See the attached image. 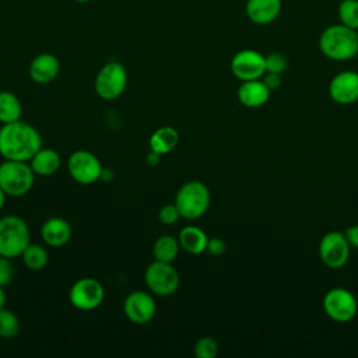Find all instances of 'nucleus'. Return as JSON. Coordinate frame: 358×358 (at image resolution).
I'll return each mask as SVG.
<instances>
[{
  "label": "nucleus",
  "instance_id": "obj_12",
  "mask_svg": "<svg viewBox=\"0 0 358 358\" xmlns=\"http://www.w3.org/2000/svg\"><path fill=\"white\" fill-rule=\"evenodd\" d=\"M157 312V303L152 292L134 289L131 291L123 302L124 316L134 324L150 323Z\"/></svg>",
  "mask_w": 358,
  "mask_h": 358
},
{
  "label": "nucleus",
  "instance_id": "obj_32",
  "mask_svg": "<svg viewBox=\"0 0 358 358\" xmlns=\"http://www.w3.org/2000/svg\"><path fill=\"white\" fill-rule=\"evenodd\" d=\"M262 80L264 81V84L268 87L270 91H274L281 85V74H277V73H264Z\"/></svg>",
  "mask_w": 358,
  "mask_h": 358
},
{
  "label": "nucleus",
  "instance_id": "obj_17",
  "mask_svg": "<svg viewBox=\"0 0 358 358\" xmlns=\"http://www.w3.org/2000/svg\"><path fill=\"white\" fill-rule=\"evenodd\" d=\"M71 225L60 217L48 218L41 227V236L43 242L50 248H62L71 239Z\"/></svg>",
  "mask_w": 358,
  "mask_h": 358
},
{
  "label": "nucleus",
  "instance_id": "obj_4",
  "mask_svg": "<svg viewBox=\"0 0 358 358\" xmlns=\"http://www.w3.org/2000/svg\"><path fill=\"white\" fill-rule=\"evenodd\" d=\"M29 243V228L21 217L10 214L0 218V256L18 257Z\"/></svg>",
  "mask_w": 358,
  "mask_h": 358
},
{
  "label": "nucleus",
  "instance_id": "obj_14",
  "mask_svg": "<svg viewBox=\"0 0 358 358\" xmlns=\"http://www.w3.org/2000/svg\"><path fill=\"white\" fill-rule=\"evenodd\" d=\"M329 95L338 105H351L358 101V73L345 70L336 74L329 83Z\"/></svg>",
  "mask_w": 358,
  "mask_h": 358
},
{
  "label": "nucleus",
  "instance_id": "obj_33",
  "mask_svg": "<svg viewBox=\"0 0 358 358\" xmlns=\"http://www.w3.org/2000/svg\"><path fill=\"white\" fill-rule=\"evenodd\" d=\"M344 235L351 246V249H358V224L350 225L345 231Z\"/></svg>",
  "mask_w": 358,
  "mask_h": 358
},
{
  "label": "nucleus",
  "instance_id": "obj_30",
  "mask_svg": "<svg viewBox=\"0 0 358 358\" xmlns=\"http://www.w3.org/2000/svg\"><path fill=\"white\" fill-rule=\"evenodd\" d=\"M10 260L11 259H8V257L0 256V285L1 287L7 285L11 281L13 274H14L13 264H11Z\"/></svg>",
  "mask_w": 358,
  "mask_h": 358
},
{
  "label": "nucleus",
  "instance_id": "obj_21",
  "mask_svg": "<svg viewBox=\"0 0 358 358\" xmlns=\"http://www.w3.org/2000/svg\"><path fill=\"white\" fill-rule=\"evenodd\" d=\"M150 148L151 151L165 155L169 154L179 143V133L172 126L158 127L150 137Z\"/></svg>",
  "mask_w": 358,
  "mask_h": 358
},
{
  "label": "nucleus",
  "instance_id": "obj_2",
  "mask_svg": "<svg viewBox=\"0 0 358 358\" xmlns=\"http://www.w3.org/2000/svg\"><path fill=\"white\" fill-rule=\"evenodd\" d=\"M319 49L330 60H350L358 55V32L341 22L330 25L319 36Z\"/></svg>",
  "mask_w": 358,
  "mask_h": 358
},
{
  "label": "nucleus",
  "instance_id": "obj_13",
  "mask_svg": "<svg viewBox=\"0 0 358 358\" xmlns=\"http://www.w3.org/2000/svg\"><path fill=\"white\" fill-rule=\"evenodd\" d=\"M231 71L241 81L262 78L266 73V59L257 50L243 49L231 59Z\"/></svg>",
  "mask_w": 358,
  "mask_h": 358
},
{
  "label": "nucleus",
  "instance_id": "obj_24",
  "mask_svg": "<svg viewBox=\"0 0 358 358\" xmlns=\"http://www.w3.org/2000/svg\"><path fill=\"white\" fill-rule=\"evenodd\" d=\"M20 257L22 259L24 266L31 271L43 270L49 262V255L46 248L38 243H29Z\"/></svg>",
  "mask_w": 358,
  "mask_h": 358
},
{
  "label": "nucleus",
  "instance_id": "obj_25",
  "mask_svg": "<svg viewBox=\"0 0 358 358\" xmlns=\"http://www.w3.org/2000/svg\"><path fill=\"white\" fill-rule=\"evenodd\" d=\"M20 333L18 316L7 309H0V338H14Z\"/></svg>",
  "mask_w": 358,
  "mask_h": 358
},
{
  "label": "nucleus",
  "instance_id": "obj_7",
  "mask_svg": "<svg viewBox=\"0 0 358 358\" xmlns=\"http://www.w3.org/2000/svg\"><path fill=\"white\" fill-rule=\"evenodd\" d=\"M144 282L154 295L169 296L178 291L180 278L172 263L154 260L144 271Z\"/></svg>",
  "mask_w": 358,
  "mask_h": 358
},
{
  "label": "nucleus",
  "instance_id": "obj_1",
  "mask_svg": "<svg viewBox=\"0 0 358 358\" xmlns=\"http://www.w3.org/2000/svg\"><path fill=\"white\" fill-rule=\"evenodd\" d=\"M41 148L42 137L32 124L20 119L0 127V155L4 159L29 162Z\"/></svg>",
  "mask_w": 358,
  "mask_h": 358
},
{
  "label": "nucleus",
  "instance_id": "obj_15",
  "mask_svg": "<svg viewBox=\"0 0 358 358\" xmlns=\"http://www.w3.org/2000/svg\"><path fill=\"white\" fill-rule=\"evenodd\" d=\"M60 71V62L52 53H41L32 59L28 67L29 77L36 84L52 83Z\"/></svg>",
  "mask_w": 358,
  "mask_h": 358
},
{
  "label": "nucleus",
  "instance_id": "obj_36",
  "mask_svg": "<svg viewBox=\"0 0 358 358\" xmlns=\"http://www.w3.org/2000/svg\"><path fill=\"white\" fill-rule=\"evenodd\" d=\"M6 308V292L3 289V287L0 285V309Z\"/></svg>",
  "mask_w": 358,
  "mask_h": 358
},
{
  "label": "nucleus",
  "instance_id": "obj_31",
  "mask_svg": "<svg viewBox=\"0 0 358 358\" xmlns=\"http://www.w3.org/2000/svg\"><path fill=\"white\" fill-rule=\"evenodd\" d=\"M225 249L227 245L221 238H208L206 252H208L213 256H221L225 252Z\"/></svg>",
  "mask_w": 358,
  "mask_h": 358
},
{
  "label": "nucleus",
  "instance_id": "obj_23",
  "mask_svg": "<svg viewBox=\"0 0 358 358\" xmlns=\"http://www.w3.org/2000/svg\"><path fill=\"white\" fill-rule=\"evenodd\" d=\"M22 105L18 96L10 91H0V122L11 123L21 119Z\"/></svg>",
  "mask_w": 358,
  "mask_h": 358
},
{
  "label": "nucleus",
  "instance_id": "obj_27",
  "mask_svg": "<svg viewBox=\"0 0 358 358\" xmlns=\"http://www.w3.org/2000/svg\"><path fill=\"white\" fill-rule=\"evenodd\" d=\"M218 350V343L210 336L200 337L194 344V355L197 358H215Z\"/></svg>",
  "mask_w": 358,
  "mask_h": 358
},
{
  "label": "nucleus",
  "instance_id": "obj_19",
  "mask_svg": "<svg viewBox=\"0 0 358 358\" xmlns=\"http://www.w3.org/2000/svg\"><path fill=\"white\" fill-rule=\"evenodd\" d=\"M179 245L183 250H186L190 255H201L207 249L208 236L207 234L196 227V225H186L180 229L178 236Z\"/></svg>",
  "mask_w": 358,
  "mask_h": 358
},
{
  "label": "nucleus",
  "instance_id": "obj_34",
  "mask_svg": "<svg viewBox=\"0 0 358 358\" xmlns=\"http://www.w3.org/2000/svg\"><path fill=\"white\" fill-rule=\"evenodd\" d=\"M161 157H162V155H159V154L151 151V152L147 155V164H148L151 168H154V166H157V165L159 164Z\"/></svg>",
  "mask_w": 358,
  "mask_h": 358
},
{
  "label": "nucleus",
  "instance_id": "obj_35",
  "mask_svg": "<svg viewBox=\"0 0 358 358\" xmlns=\"http://www.w3.org/2000/svg\"><path fill=\"white\" fill-rule=\"evenodd\" d=\"M113 175H115V172L110 168H103L102 173H101V179L105 182H109L113 179Z\"/></svg>",
  "mask_w": 358,
  "mask_h": 358
},
{
  "label": "nucleus",
  "instance_id": "obj_20",
  "mask_svg": "<svg viewBox=\"0 0 358 358\" xmlns=\"http://www.w3.org/2000/svg\"><path fill=\"white\" fill-rule=\"evenodd\" d=\"M35 175L50 176L56 173L62 165V158L57 151L52 148H41L29 161Z\"/></svg>",
  "mask_w": 358,
  "mask_h": 358
},
{
  "label": "nucleus",
  "instance_id": "obj_6",
  "mask_svg": "<svg viewBox=\"0 0 358 358\" xmlns=\"http://www.w3.org/2000/svg\"><path fill=\"white\" fill-rule=\"evenodd\" d=\"M127 87V71L119 62H109L98 71L94 88L103 101L117 99Z\"/></svg>",
  "mask_w": 358,
  "mask_h": 358
},
{
  "label": "nucleus",
  "instance_id": "obj_11",
  "mask_svg": "<svg viewBox=\"0 0 358 358\" xmlns=\"http://www.w3.org/2000/svg\"><path fill=\"white\" fill-rule=\"evenodd\" d=\"M351 246L340 231H330L324 234L319 242V257L329 268H341L350 259Z\"/></svg>",
  "mask_w": 358,
  "mask_h": 358
},
{
  "label": "nucleus",
  "instance_id": "obj_28",
  "mask_svg": "<svg viewBox=\"0 0 358 358\" xmlns=\"http://www.w3.org/2000/svg\"><path fill=\"white\" fill-rule=\"evenodd\" d=\"M266 59V73L282 74L288 67V59L281 52H271L264 56Z\"/></svg>",
  "mask_w": 358,
  "mask_h": 358
},
{
  "label": "nucleus",
  "instance_id": "obj_16",
  "mask_svg": "<svg viewBox=\"0 0 358 358\" xmlns=\"http://www.w3.org/2000/svg\"><path fill=\"white\" fill-rule=\"evenodd\" d=\"M281 8V0H248L245 6L248 18L256 25L271 24L278 18Z\"/></svg>",
  "mask_w": 358,
  "mask_h": 358
},
{
  "label": "nucleus",
  "instance_id": "obj_22",
  "mask_svg": "<svg viewBox=\"0 0 358 358\" xmlns=\"http://www.w3.org/2000/svg\"><path fill=\"white\" fill-rule=\"evenodd\" d=\"M179 249H180V245L176 238H173L172 235H161L154 242L152 255L155 260L172 263L178 257Z\"/></svg>",
  "mask_w": 358,
  "mask_h": 358
},
{
  "label": "nucleus",
  "instance_id": "obj_38",
  "mask_svg": "<svg viewBox=\"0 0 358 358\" xmlns=\"http://www.w3.org/2000/svg\"><path fill=\"white\" fill-rule=\"evenodd\" d=\"M74 1H77V3H87L88 0H74Z\"/></svg>",
  "mask_w": 358,
  "mask_h": 358
},
{
  "label": "nucleus",
  "instance_id": "obj_10",
  "mask_svg": "<svg viewBox=\"0 0 358 358\" xmlns=\"http://www.w3.org/2000/svg\"><path fill=\"white\" fill-rule=\"evenodd\" d=\"M103 298V285L99 280L92 277L78 278L69 291V301L78 310H94L101 306Z\"/></svg>",
  "mask_w": 358,
  "mask_h": 358
},
{
  "label": "nucleus",
  "instance_id": "obj_5",
  "mask_svg": "<svg viewBox=\"0 0 358 358\" xmlns=\"http://www.w3.org/2000/svg\"><path fill=\"white\" fill-rule=\"evenodd\" d=\"M35 172L29 162L4 159L0 164V187L7 196H25L34 186Z\"/></svg>",
  "mask_w": 358,
  "mask_h": 358
},
{
  "label": "nucleus",
  "instance_id": "obj_37",
  "mask_svg": "<svg viewBox=\"0 0 358 358\" xmlns=\"http://www.w3.org/2000/svg\"><path fill=\"white\" fill-rule=\"evenodd\" d=\"M6 197H7V194L3 192V189L0 187V210L4 207V204H6Z\"/></svg>",
  "mask_w": 358,
  "mask_h": 358
},
{
  "label": "nucleus",
  "instance_id": "obj_18",
  "mask_svg": "<svg viewBox=\"0 0 358 358\" xmlns=\"http://www.w3.org/2000/svg\"><path fill=\"white\" fill-rule=\"evenodd\" d=\"M270 94L271 91L264 84V81L257 78L242 81V84L238 88L236 96L238 101L246 108H260L267 103V101L270 99Z\"/></svg>",
  "mask_w": 358,
  "mask_h": 358
},
{
  "label": "nucleus",
  "instance_id": "obj_26",
  "mask_svg": "<svg viewBox=\"0 0 358 358\" xmlns=\"http://www.w3.org/2000/svg\"><path fill=\"white\" fill-rule=\"evenodd\" d=\"M340 22L358 31V0H343L338 4Z\"/></svg>",
  "mask_w": 358,
  "mask_h": 358
},
{
  "label": "nucleus",
  "instance_id": "obj_8",
  "mask_svg": "<svg viewBox=\"0 0 358 358\" xmlns=\"http://www.w3.org/2000/svg\"><path fill=\"white\" fill-rule=\"evenodd\" d=\"M323 310L331 320L347 323L357 316L358 302L350 289L344 287H334L323 296Z\"/></svg>",
  "mask_w": 358,
  "mask_h": 358
},
{
  "label": "nucleus",
  "instance_id": "obj_3",
  "mask_svg": "<svg viewBox=\"0 0 358 358\" xmlns=\"http://www.w3.org/2000/svg\"><path fill=\"white\" fill-rule=\"evenodd\" d=\"M173 203L182 218L193 221L207 213L211 203V194L201 180H189L179 187Z\"/></svg>",
  "mask_w": 358,
  "mask_h": 358
},
{
  "label": "nucleus",
  "instance_id": "obj_29",
  "mask_svg": "<svg viewBox=\"0 0 358 358\" xmlns=\"http://www.w3.org/2000/svg\"><path fill=\"white\" fill-rule=\"evenodd\" d=\"M179 218H182V217H180V213L175 203L165 204L158 211V221L164 225H172V224L178 222Z\"/></svg>",
  "mask_w": 358,
  "mask_h": 358
},
{
  "label": "nucleus",
  "instance_id": "obj_9",
  "mask_svg": "<svg viewBox=\"0 0 358 358\" xmlns=\"http://www.w3.org/2000/svg\"><path fill=\"white\" fill-rule=\"evenodd\" d=\"M102 169L99 158L87 150H77L67 158V171L80 185H92L99 180Z\"/></svg>",
  "mask_w": 358,
  "mask_h": 358
}]
</instances>
